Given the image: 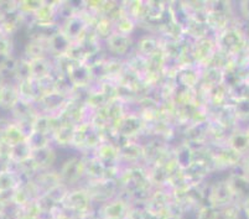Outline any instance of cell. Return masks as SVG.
Returning <instances> with one entry per match:
<instances>
[{"label":"cell","instance_id":"obj_1","mask_svg":"<svg viewBox=\"0 0 249 219\" xmlns=\"http://www.w3.org/2000/svg\"><path fill=\"white\" fill-rule=\"evenodd\" d=\"M62 203L67 209H71V211L77 212V213H85L89 208L90 204L89 193L82 191V189L69 192Z\"/></svg>","mask_w":249,"mask_h":219},{"label":"cell","instance_id":"obj_8","mask_svg":"<svg viewBox=\"0 0 249 219\" xmlns=\"http://www.w3.org/2000/svg\"><path fill=\"white\" fill-rule=\"evenodd\" d=\"M133 26H134V25H133L132 20L129 19V17H121V19L118 20V29L121 31L119 34L126 35V34H129L132 31Z\"/></svg>","mask_w":249,"mask_h":219},{"label":"cell","instance_id":"obj_9","mask_svg":"<svg viewBox=\"0 0 249 219\" xmlns=\"http://www.w3.org/2000/svg\"><path fill=\"white\" fill-rule=\"evenodd\" d=\"M103 22H107V26H109V22H110L109 20L104 19V20H103ZM102 25H103V24H102V21H101V22H99V26H102ZM101 33H102V34H106V35H108V36H110L109 30H107V29H106V28H103V30H102Z\"/></svg>","mask_w":249,"mask_h":219},{"label":"cell","instance_id":"obj_5","mask_svg":"<svg viewBox=\"0 0 249 219\" xmlns=\"http://www.w3.org/2000/svg\"><path fill=\"white\" fill-rule=\"evenodd\" d=\"M36 152L38 153L40 157H34L35 160V164L38 165L40 167H47L52 162V160L55 159V155L52 152V150H49V148L44 149H38V150H35Z\"/></svg>","mask_w":249,"mask_h":219},{"label":"cell","instance_id":"obj_7","mask_svg":"<svg viewBox=\"0 0 249 219\" xmlns=\"http://www.w3.org/2000/svg\"><path fill=\"white\" fill-rule=\"evenodd\" d=\"M218 218V213L213 207H202L200 211L197 212L196 219H217Z\"/></svg>","mask_w":249,"mask_h":219},{"label":"cell","instance_id":"obj_10","mask_svg":"<svg viewBox=\"0 0 249 219\" xmlns=\"http://www.w3.org/2000/svg\"><path fill=\"white\" fill-rule=\"evenodd\" d=\"M57 219H71V218H70V217H67V216H61V217H58Z\"/></svg>","mask_w":249,"mask_h":219},{"label":"cell","instance_id":"obj_2","mask_svg":"<svg viewBox=\"0 0 249 219\" xmlns=\"http://www.w3.org/2000/svg\"><path fill=\"white\" fill-rule=\"evenodd\" d=\"M86 172V164L80 159H72L65 164L61 172V178L66 181H77Z\"/></svg>","mask_w":249,"mask_h":219},{"label":"cell","instance_id":"obj_4","mask_svg":"<svg viewBox=\"0 0 249 219\" xmlns=\"http://www.w3.org/2000/svg\"><path fill=\"white\" fill-rule=\"evenodd\" d=\"M129 46H130V42H129L126 35L117 33L108 36V47H109L112 52L117 53V55L125 53L128 51Z\"/></svg>","mask_w":249,"mask_h":219},{"label":"cell","instance_id":"obj_3","mask_svg":"<svg viewBox=\"0 0 249 219\" xmlns=\"http://www.w3.org/2000/svg\"><path fill=\"white\" fill-rule=\"evenodd\" d=\"M129 214L128 204L122 200L108 203L103 208L104 219H124Z\"/></svg>","mask_w":249,"mask_h":219},{"label":"cell","instance_id":"obj_6","mask_svg":"<svg viewBox=\"0 0 249 219\" xmlns=\"http://www.w3.org/2000/svg\"><path fill=\"white\" fill-rule=\"evenodd\" d=\"M53 15H55V13H53L52 8L50 5H46V4H44L35 13V17H37L40 24H51L52 19H53Z\"/></svg>","mask_w":249,"mask_h":219}]
</instances>
